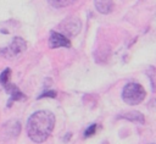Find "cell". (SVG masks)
<instances>
[{"label":"cell","mask_w":156,"mask_h":144,"mask_svg":"<svg viewBox=\"0 0 156 144\" xmlns=\"http://www.w3.org/2000/svg\"><path fill=\"white\" fill-rule=\"evenodd\" d=\"M95 7L100 13H110L112 7H113V1L112 0H94Z\"/></svg>","instance_id":"cell-6"},{"label":"cell","mask_w":156,"mask_h":144,"mask_svg":"<svg viewBox=\"0 0 156 144\" xmlns=\"http://www.w3.org/2000/svg\"><path fill=\"white\" fill-rule=\"evenodd\" d=\"M26 46L27 44L21 37H15L9 46L0 50V54L6 59H15L26 50Z\"/></svg>","instance_id":"cell-3"},{"label":"cell","mask_w":156,"mask_h":144,"mask_svg":"<svg viewBox=\"0 0 156 144\" xmlns=\"http://www.w3.org/2000/svg\"><path fill=\"white\" fill-rule=\"evenodd\" d=\"M76 1H77V0H48V2H49L51 6L56 7V9L66 7V6H68V5L74 4Z\"/></svg>","instance_id":"cell-9"},{"label":"cell","mask_w":156,"mask_h":144,"mask_svg":"<svg viewBox=\"0 0 156 144\" xmlns=\"http://www.w3.org/2000/svg\"><path fill=\"white\" fill-rule=\"evenodd\" d=\"M123 118H127L129 121H134V122H139V123H144V116L138 112V111H132V112H127L124 115H122Z\"/></svg>","instance_id":"cell-8"},{"label":"cell","mask_w":156,"mask_h":144,"mask_svg":"<svg viewBox=\"0 0 156 144\" xmlns=\"http://www.w3.org/2000/svg\"><path fill=\"white\" fill-rule=\"evenodd\" d=\"M55 126V116L48 110H39L27 121V134L34 143L45 142Z\"/></svg>","instance_id":"cell-1"},{"label":"cell","mask_w":156,"mask_h":144,"mask_svg":"<svg viewBox=\"0 0 156 144\" xmlns=\"http://www.w3.org/2000/svg\"><path fill=\"white\" fill-rule=\"evenodd\" d=\"M5 88V90L11 95V100H21V99H24V94L15 85V84H11L10 82L6 83L5 85H2Z\"/></svg>","instance_id":"cell-7"},{"label":"cell","mask_w":156,"mask_h":144,"mask_svg":"<svg viewBox=\"0 0 156 144\" xmlns=\"http://www.w3.org/2000/svg\"><path fill=\"white\" fill-rule=\"evenodd\" d=\"M147 74H149L150 82H151V88L156 93V67H150L147 70Z\"/></svg>","instance_id":"cell-10"},{"label":"cell","mask_w":156,"mask_h":144,"mask_svg":"<svg viewBox=\"0 0 156 144\" xmlns=\"http://www.w3.org/2000/svg\"><path fill=\"white\" fill-rule=\"evenodd\" d=\"M10 74H11L10 68H6V70L1 73V76H0V83H1L2 85H5L6 83H9V81H10Z\"/></svg>","instance_id":"cell-11"},{"label":"cell","mask_w":156,"mask_h":144,"mask_svg":"<svg viewBox=\"0 0 156 144\" xmlns=\"http://www.w3.org/2000/svg\"><path fill=\"white\" fill-rule=\"evenodd\" d=\"M60 31L62 32L63 35H66L67 38L68 37H74L79 33L80 28H82V22L78 17L76 16H69L67 17L66 20H63L60 26H58Z\"/></svg>","instance_id":"cell-4"},{"label":"cell","mask_w":156,"mask_h":144,"mask_svg":"<svg viewBox=\"0 0 156 144\" xmlns=\"http://www.w3.org/2000/svg\"><path fill=\"white\" fill-rule=\"evenodd\" d=\"M45 96H49V98H55L56 96V92H52V90H50V92H44L39 98H45Z\"/></svg>","instance_id":"cell-13"},{"label":"cell","mask_w":156,"mask_h":144,"mask_svg":"<svg viewBox=\"0 0 156 144\" xmlns=\"http://www.w3.org/2000/svg\"><path fill=\"white\" fill-rule=\"evenodd\" d=\"M95 131H96V124L94 123V124H91L87 128V131L84 132V137H91L95 133Z\"/></svg>","instance_id":"cell-12"},{"label":"cell","mask_w":156,"mask_h":144,"mask_svg":"<svg viewBox=\"0 0 156 144\" xmlns=\"http://www.w3.org/2000/svg\"><path fill=\"white\" fill-rule=\"evenodd\" d=\"M49 46L52 48V49L69 48L71 46V40L60 32H51L50 38H49Z\"/></svg>","instance_id":"cell-5"},{"label":"cell","mask_w":156,"mask_h":144,"mask_svg":"<svg viewBox=\"0 0 156 144\" xmlns=\"http://www.w3.org/2000/svg\"><path fill=\"white\" fill-rule=\"evenodd\" d=\"M146 92L139 83H128L122 90V99L128 105H138L145 99Z\"/></svg>","instance_id":"cell-2"}]
</instances>
